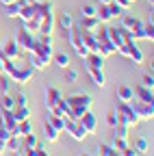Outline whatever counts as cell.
<instances>
[{
    "label": "cell",
    "instance_id": "cell-15",
    "mask_svg": "<svg viewBox=\"0 0 154 156\" xmlns=\"http://www.w3.org/2000/svg\"><path fill=\"white\" fill-rule=\"evenodd\" d=\"M81 126L87 130V134H93L95 130H98V119H95V115L91 113V111H87L85 115H81Z\"/></svg>",
    "mask_w": 154,
    "mask_h": 156
},
{
    "label": "cell",
    "instance_id": "cell-33",
    "mask_svg": "<svg viewBox=\"0 0 154 156\" xmlns=\"http://www.w3.org/2000/svg\"><path fill=\"white\" fill-rule=\"evenodd\" d=\"M132 147H134V152H137V154H148V152H150V143L143 139V136H139V139L134 141Z\"/></svg>",
    "mask_w": 154,
    "mask_h": 156
},
{
    "label": "cell",
    "instance_id": "cell-36",
    "mask_svg": "<svg viewBox=\"0 0 154 156\" xmlns=\"http://www.w3.org/2000/svg\"><path fill=\"white\" fill-rule=\"evenodd\" d=\"M106 7H109V11H111L113 20H115V17H122V15H124V9H122V7H120L117 2H115V0H113L111 5H106Z\"/></svg>",
    "mask_w": 154,
    "mask_h": 156
},
{
    "label": "cell",
    "instance_id": "cell-50",
    "mask_svg": "<svg viewBox=\"0 0 154 156\" xmlns=\"http://www.w3.org/2000/svg\"><path fill=\"white\" fill-rule=\"evenodd\" d=\"M7 139H9V132H7L2 126H0V141H7Z\"/></svg>",
    "mask_w": 154,
    "mask_h": 156
},
{
    "label": "cell",
    "instance_id": "cell-9",
    "mask_svg": "<svg viewBox=\"0 0 154 156\" xmlns=\"http://www.w3.org/2000/svg\"><path fill=\"white\" fill-rule=\"evenodd\" d=\"M0 50H2L5 58H11V61H17V58H22V52H24L20 46H17L15 39H9V41L0 44Z\"/></svg>",
    "mask_w": 154,
    "mask_h": 156
},
{
    "label": "cell",
    "instance_id": "cell-27",
    "mask_svg": "<svg viewBox=\"0 0 154 156\" xmlns=\"http://www.w3.org/2000/svg\"><path fill=\"white\" fill-rule=\"evenodd\" d=\"M52 61L59 65L61 69H67V67H70V54H65V52H56V54H52Z\"/></svg>",
    "mask_w": 154,
    "mask_h": 156
},
{
    "label": "cell",
    "instance_id": "cell-53",
    "mask_svg": "<svg viewBox=\"0 0 154 156\" xmlns=\"http://www.w3.org/2000/svg\"><path fill=\"white\" fill-rule=\"evenodd\" d=\"M24 2H28V5H37L39 0H24Z\"/></svg>",
    "mask_w": 154,
    "mask_h": 156
},
{
    "label": "cell",
    "instance_id": "cell-7",
    "mask_svg": "<svg viewBox=\"0 0 154 156\" xmlns=\"http://www.w3.org/2000/svg\"><path fill=\"white\" fill-rule=\"evenodd\" d=\"M15 41H17V46H20L24 52H33L35 46H37V35H33L30 30H26L22 26L20 33H17V37H15Z\"/></svg>",
    "mask_w": 154,
    "mask_h": 156
},
{
    "label": "cell",
    "instance_id": "cell-48",
    "mask_svg": "<svg viewBox=\"0 0 154 156\" xmlns=\"http://www.w3.org/2000/svg\"><path fill=\"white\" fill-rule=\"evenodd\" d=\"M120 154H122V156H139V154H137V152H134V147H130V145H128V147H126V150H122V152H120Z\"/></svg>",
    "mask_w": 154,
    "mask_h": 156
},
{
    "label": "cell",
    "instance_id": "cell-52",
    "mask_svg": "<svg viewBox=\"0 0 154 156\" xmlns=\"http://www.w3.org/2000/svg\"><path fill=\"white\" fill-rule=\"evenodd\" d=\"M113 0H98V5H111Z\"/></svg>",
    "mask_w": 154,
    "mask_h": 156
},
{
    "label": "cell",
    "instance_id": "cell-24",
    "mask_svg": "<svg viewBox=\"0 0 154 156\" xmlns=\"http://www.w3.org/2000/svg\"><path fill=\"white\" fill-rule=\"evenodd\" d=\"M87 72H89V76H91V83L95 85V87H104L106 85V80H104V72L102 69H93V67H87Z\"/></svg>",
    "mask_w": 154,
    "mask_h": 156
},
{
    "label": "cell",
    "instance_id": "cell-42",
    "mask_svg": "<svg viewBox=\"0 0 154 156\" xmlns=\"http://www.w3.org/2000/svg\"><path fill=\"white\" fill-rule=\"evenodd\" d=\"M81 15H83V17H95V7H93V5H85V7L81 9Z\"/></svg>",
    "mask_w": 154,
    "mask_h": 156
},
{
    "label": "cell",
    "instance_id": "cell-12",
    "mask_svg": "<svg viewBox=\"0 0 154 156\" xmlns=\"http://www.w3.org/2000/svg\"><path fill=\"white\" fill-rule=\"evenodd\" d=\"M0 126L9 132V136H17V122L13 119L11 111H5V108L0 111Z\"/></svg>",
    "mask_w": 154,
    "mask_h": 156
},
{
    "label": "cell",
    "instance_id": "cell-2",
    "mask_svg": "<svg viewBox=\"0 0 154 156\" xmlns=\"http://www.w3.org/2000/svg\"><path fill=\"white\" fill-rule=\"evenodd\" d=\"M65 102L70 106V119L76 122V119H81V115L91 111L93 98L87 95V93H72V95H65Z\"/></svg>",
    "mask_w": 154,
    "mask_h": 156
},
{
    "label": "cell",
    "instance_id": "cell-31",
    "mask_svg": "<svg viewBox=\"0 0 154 156\" xmlns=\"http://www.w3.org/2000/svg\"><path fill=\"white\" fill-rule=\"evenodd\" d=\"M24 2V0H15V2H11V5H5V13H7V17H17V13H20V5Z\"/></svg>",
    "mask_w": 154,
    "mask_h": 156
},
{
    "label": "cell",
    "instance_id": "cell-25",
    "mask_svg": "<svg viewBox=\"0 0 154 156\" xmlns=\"http://www.w3.org/2000/svg\"><path fill=\"white\" fill-rule=\"evenodd\" d=\"M95 17L100 20V24H109L113 20V15H111V11H109L106 5H98V7H95Z\"/></svg>",
    "mask_w": 154,
    "mask_h": 156
},
{
    "label": "cell",
    "instance_id": "cell-21",
    "mask_svg": "<svg viewBox=\"0 0 154 156\" xmlns=\"http://www.w3.org/2000/svg\"><path fill=\"white\" fill-rule=\"evenodd\" d=\"M117 98H120V102L130 104V102L134 100V89H132V87H128V85H122V87L117 89Z\"/></svg>",
    "mask_w": 154,
    "mask_h": 156
},
{
    "label": "cell",
    "instance_id": "cell-20",
    "mask_svg": "<svg viewBox=\"0 0 154 156\" xmlns=\"http://www.w3.org/2000/svg\"><path fill=\"white\" fill-rule=\"evenodd\" d=\"M59 136H61L59 130L52 128L48 122H44V139H46V143H56V141H59Z\"/></svg>",
    "mask_w": 154,
    "mask_h": 156
},
{
    "label": "cell",
    "instance_id": "cell-4",
    "mask_svg": "<svg viewBox=\"0 0 154 156\" xmlns=\"http://www.w3.org/2000/svg\"><path fill=\"white\" fill-rule=\"evenodd\" d=\"M67 41H70V46L74 48V52L78 54L81 58H85L87 54H89V50L85 48V44H83V28L81 26H72L70 28V33H67Z\"/></svg>",
    "mask_w": 154,
    "mask_h": 156
},
{
    "label": "cell",
    "instance_id": "cell-38",
    "mask_svg": "<svg viewBox=\"0 0 154 156\" xmlns=\"http://www.w3.org/2000/svg\"><path fill=\"white\" fill-rule=\"evenodd\" d=\"M143 30H145V39L152 41V39H154V24H152V20H150V22H143Z\"/></svg>",
    "mask_w": 154,
    "mask_h": 156
},
{
    "label": "cell",
    "instance_id": "cell-19",
    "mask_svg": "<svg viewBox=\"0 0 154 156\" xmlns=\"http://www.w3.org/2000/svg\"><path fill=\"white\" fill-rule=\"evenodd\" d=\"M122 26L126 28V30H137V28H141L143 26V22H141V20L139 17H134V15H124L122 17Z\"/></svg>",
    "mask_w": 154,
    "mask_h": 156
},
{
    "label": "cell",
    "instance_id": "cell-34",
    "mask_svg": "<svg viewBox=\"0 0 154 156\" xmlns=\"http://www.w3.org/2000/svg\"><path fill=\"white\" fill-rule=\"evenodd\" d=\"M111 145L117 150V152H122V150H126V147H128V139H122V136H115V134H113Z\"/></svg>",
    "mask_w": 154,
    "mask_h": 156
},
{
    "label": "cell",
    "instance_id": "cell-16",
    "mask_svg": "<svg viewBox=\"0 0 154 156\" xmlns=\"http://www.w3.org/2000/svg\"><path fill=\"white\" fill-rule=\"evenodd\" d=\"M134 100H141V102H148V104H154V91L139 85V87H134Z\"/></svg>",
    "mask_w": 154,
    "mask_h": 156
},
{
    "label": "cell",
    "instance_id": "cell-28",
    "mask_svg": "<svg viewBox=\"0 0 154 156\" xmlns=\"http://www.w3.org/2000/svg\"><path fill=\"white\" fill-rule=\"evenodd\" d=\"M95 156H122L117 150H115L111 143H100V147H98V154Z\"/></svg>",
    "mask_w": 154,
    "mask_h": 156
},
{
    "label": "cell",
    "instance_id": "cell-29",
    "mask_svg": "<svg viewBox=\"0 0 154 156\" xmlns=\"http://www.w3.org/2000/svg\"><path fill=\"white\" fill-rule=\"evenodd\" d=\"M46 122H48L52 128H56L59 132H63V117L54 115V113H48V115H46Z\"/></svg>",
    "mask_w": 154,
    "mask_h": 156
},
{
    "label": "cell",
    "instance_id": "cell-17",
    "mask_svg": "<svg viewBox=\"0 0 154 156\" xmlns=\"http://www.w3.org/2000/svg\"><path fill=\"white\" fill-rule=\"evenodd\" d=\"M83 61H85V69L87 67H93V69H102L104 67V56L102 54H87Z\"/></svg>",
    "mask_w": 154,
    "mask_h": 156
},
{
    "label": "cell",
    "instance_id": "cell-8",
    "mask_svg": "<svg viewBox=\"0 0 154 156\" xmlns=\"http://www.w3.org/2000/svg\"><path fill=\"white\" fill-rule=\"evenodd\" d=\"M106 33H109V39H111V44L115 48H120L124 41H128L130 37V30H126L124 26H106Z\"/></svg>",
    "mask_w": 154,
    "mask_h": 156
},
{
    "label": "cell",
    "instance_id": "cell-11",
    "mask_svg": "<svg viewBox=\"0 0 154 156\" xmlns=\"http://www.w3.org/2000/svg\"><path fill=\"white\" fill-rule=\"evenodd\" d=\"M61 98H63V93L56 89V87H48L44 91V106H46V111H52L56 104L61 102Z\"/></svg>",
    "mask_w": 154,
    "mask_h": 156
},
{
    "label": "cell",
    "instance_id": "cell-22",
    "mask_svg": "<svg viewBox=\"0 0 154 156\" xmlns=\"http://www.w3.org/2000/svg\"><path fill=\"white\" fill-rule=\"evenodd\" d=\"M26 61H28V65H30L35 72H41V69L48 67V63L44 61V58H41V56H37V54H33V52H28V58H26Z\"/></svg>",
    "mask_w": 154,
    "mask_h": 156
},
{
    "label": "cell",
    "instance_id": "cell-5",
    "mask_svg": "<svg viewBox=\"0 0 154 156\" xmlns=\"http://www.w3.org/2000/svg\"><path fill=\"white\" fill-rule=\"evenodd\" d=\"M117 54H124L126 58H130L134 65L143 63V52L139 50V46H137V41H134V39H128V41H124V44L117 48Z\"/></svg>",
    "mask_w": 154,
    "mask_h": 156
},
{
    "label": "cell",
    "instance_id": "cell-1",
    "mask_svg": "<svg viewBox=\"0 0 154 156\" xmlns=\"http://www.w3.org/2000/svg\"><path fill=\"white\" fill-rule=\"evenodd\" d=\"M2 74L9 76V80L17 83V85H28L33 80V74L35 69L28 65V61H11V58H2Z\"/></svg>",
    "mask_w": 154,
    "mask_h": 156
},
{
    "label": "cell",
    "instance_id": "cell-49",
    "mask_svg": "<svg viewBox=\"0 0 154 156\" xmlns=\"http://www.w3.org/2000/svg\"><path fill=\"white\" fill-rule=\"evenodd\" d=\"M115 2H117V5H120L124 11H128V9L132 7V2H130V0H115Z\"/></svg>",
    "mask_w": 154,
    "mask_h": 156
},
{
    "label": "cell",
    "instance_id": "cell-18",
    "mask_svg": "<svg viewBox=\"0 0 154 156\" xmlns=\"http://www.w3.org/2000/svg\"><path fill=\"white\" fill-rule=\"evenodd\" d=\"M37 13V5H28V2H22L20 5V13H17V17H22V22H28V20H33Z\"/></svg>",
    "mask_w": 154,
    "mask_h": 156
},
{
    "label": "cell",
    "instance_id": "cell-13",
    "mask_svg": "<svg viewBox=\"0 0 154 156\" xmlns=\"http://www.w3.org/2000/svg\"><path fill=\"white\" fill-rule=\"evenodd\" d=\"M54 26H59L61 28V37H65L67 39V33H70V28L74 26V20H72V15L70 13H61L59 17H54Z\"/></svg>",
    "mask_w": 154,
    "mask_h": 156
},
{
    "label": "cell",
    "instance_id": "cell-41",
    "mask_svg": "<svg viewBox=\"0 0 154 156\" xmlns=\"http://www.w3.org/2000/svg\"><path fill=\"white\" fill-rule=\"evenodd\" d=\"M9 85H11L9 76H7V74H0V91H2V93H9Z\"/></svg>",
    "mask_w": 154,
    "mask_h": 156
},
{
    "label": "cell",
    "instance_id": "cell-43",
    "mask_svg": "<svg viewBox=\"0 0 154 156\" xmlns=\"http://www.w3.org/2000/svg\"><path fill=\"white\" fill-rule=\"evenodd\" d=\"M13 102H15V106H28V98H26L24 93H17V95L13 98Z\"/></svg>",
    "mask_w": 154,
    "mask_h": 156
},
{
    "label": "cell",
    "instance_id": "cell-51",
    "mask_svg": "<svg viewBox=\"0 0 154 156\" xmlns=\"http://www.w3.org/2000/svg\"><path fill=\"white\" fill-rule=\"evenodd\" d=\"M7 141H0V156H2V154H7V145H5Z\"/></svg>",
    "mask_w": 154,
    "mask_h": 156
},
{
    "label": "cell",
    "instance_id": "cell-54",
    "mask_svg": "<svg viewBox=\"0 0 154 156\" xmlns=\"http://www.w3.org/2000/svg\"><path fill=\"white\" fill-rule=\"evenodd\" d=\"M2 5H11V2H15V0H0Z\"/></svg>",
    "mask_w": 154,
    "mask_h": 156
},
{
    "label": "cell",
    "instance_id": "cell-44",
    "mask_svg": "<svg viewBox=\"0 0 154 156\" xmlns=\"http://www.w3.org/2000/svg\"><path fill=\"white\" fill-rule=\"evenodd\" d=\"M13 156H35V147H20L17 152H13Z\"/></svg>",
    "mask_w": 154,
    "mask_h": 156
},
{
    "label": "cell",
    "instance_id": "cell-45",
    "mask_svg": "<svg viewBox=\"0 0 154 156\" xmlns=\"http://www.w3.org/2000/svg\"><path fill=\"white\" fill-rule=\"evenodd\" d=\"M35 156H50V152L46 150V145H44V143L37 141V145H35Z\"/></svg>",
    "mask_w": 154,
    "mask_h": 156
},
{
    "label": "cell",
    "instance_id": "cell-14",
    "mask_svg": "<svg viewBox=\"0 0 154 156\" xmlns=\"http://www.w3.org/2000/svg\"><path fill=\"white\" fill-rule=\"evenodd\" d=\"M83 44L89 50V54H100V41H98V37H95V33L83 30Z\"/></svg>",
    "mask_w": 154,
    "mask_h": 156
},
{
    "label": "cell",
    "instance_id": "cell-10",
    "mask_svg": "<svg viewBox=\"0 0 154 156\" xmlns=\"http://www.w3.org/2000/svg\"><path fill=\"white\" fill-rule=\"evenodd\" d=\"M130 104H132L134 113H137L139 122H143V119H152V117H154V104H148V102H141V100H132Z\"/></svg>",
    "mask_w": 154,
    "mask_h": 156
},
{
    "label": "cell",
    "instance_id": "cell-30",
    "mask_svg": "<svg viewBox=\"0 0 154 156\" xmlns=\"http://www.w3.org/2000/svg\"><path fill=\"white\" fill-rule=\"evenodd\" d=\"M7 152H17V150H20L22 147V136H9V139H7Z\"/></svg>",
    "mask_w": 154,
    "mask_h": 156
},
{
    "label": "cell",
    "instance_id": "cell-40",
    "mask_svg": "<svg viewBox=\"0 0 154 156\" xmlns=\"http://www.w3.org/2000/svg\"><path fill=\"white\" fill-rule=\"evenodd\" d=\"M141 85H143V87H148V89H154V76H152V72L143 74V78H141Z\"/></svg>",
    "mask_w": 154,
    "mask_h": 156
},
{
    "label": "cell",
    "instance_id": "cell-55",
    "mask_svg": "<svg viewBox=\"0 0 154 156\" xmlns=\"http://www.w3.org/2000/svg\"><path fill=\"white\" fill-rule=\"evenodd\" d=\"M0 74H2V61H0Z\"/></svg>",
    "mask_w": 154,
    "mask_h": 156
},
{
    "label": "cell",
    "instance_id": "cell-3",
    "mask_svg": "<svg viewBox=\"0 0 154 156\" xmlns=\"http://www.w3.org/2000/svg\"><path fill=\"white\" fill-rule=\"evenodd\" d=\"M115 115H117V124H124L128 128H134L139 124V117L134 113L132 104H126V102H120L117 108H115Z\"/></svg>",
    "mask_w": 154,
    "mask_h": 156
},
{
    "label": "cell",
    "instance_id": "cell-23",
    "mask_svg": "<svg viewBox=\"0 0 154 156\" xmlns=\"http://www.w3.org/2000/svg\"><path fill=\"white\" fill-rule=\"evenodd\" d=\"M11 115H13V119H15V122L30 119V106H13Z\"/></svg>",
    "mask_w": 154,
    "mask_h": 156
},
{
    "label": "cell",
    "instance_id": "cell-56",
    "mask_svg": "<svg viewBox=\"0 0 154 156\" xmlns=\"http://www.w3.org/2000/svg\"><path fill=\"white\" fill-rule=\"evenodd\" d=\"M83 156H91V154H83Z\"/></svg>",
    "mask_w": 154,
    "mask_h": 156
},
{
    "label": "cell",
    "instance_id": "cell-26",
    "mask_svg": "<svg viewBox=\"0 0 154 156\" xmlns=\"http://www.w3.org/2000/svg\"><path fill=\"white\" fill-rule=\"evenodd\" d=\"M100 26V20L98 17H83V22H81V28L87 30V33H95Z\"/></svg>",
    "mask_w": 154,
    "mask_h": 156
},
{
    "label": "cell",
    "instance_id": "cell-46",
    "mask_svg": "<svg viewBox=\"0 0 154 156\" xmlns=\"http://www.w3.org/2000/svg\"><path fill=\"white\" fill-rule=\"evenodd\" d=\"M65 80H67V83H76V80H78V72L67 67V72H65Z\"/></svg>",
    "mask_w": 154,
    "mask_h": 156
},
{
    "label": "cell",
    "instance_id": "cell-32",
    "mask_svg": "<svg viewBox=\"0 0 154 156\" xmlns=\"http://www.w3.org/2000/svg\"><path fill=\"white\" fill-rule=\"evenodd\" d=\"M33 132V126H30V119H24V122H17V136H26Z\"/></svg>",
    "mask_w": 154,
    "mask_h": 156
},
{
    "label": "cell",
    "instance_id": "cell-47",
    "mask_svg": "<svg viewBox=\"0 0 154 156\" xmlns=\"http://www.w3.org/2000/svg\"><path fill=\"white\" fill-rule=\"evenodd\" d=\"M106 124H109L111 128H115V126H117V115H115V111H111V113L106 115Z\"/></svg>",
    "mask_w": 154,
    "mask_h": 156
},
{
    "label": "cell",
    "instance_id": "cell-39",
    "mask_svg": "<svg viewBox=\"0 0 154 156\" xmlns=\"http://www.w3.org/2000/svg\"><path fill=\"white\" fill-rule=\"evenodd\" d=\"M128 126H124V124H117L115 126V136H122V139H128Z\"/></svg>",
    "mask_w": 154,
    "mask_h": 156
},
{
    "label": "cell",
    "instance_id": "cell-35",
    "mask_svg": "<svg viewBox=\"0 0 154 156\" xmlns=\"http://www.w3.org/2000/svg\"><path fill=\"white\" fill-rule=\"evenodd\" d=\"M15 102H13V98L9 93H2V100H0V108H5V111H13Z\"/></svg>",
    "mask_w": 154,
    "mask_h": 156
},
{
    "label": "cell",
    "instance_id": "cell-6",
    "mask_svg": "<svg viewBox=\"0 0 154 156\" xmlns=\"http://www.w3.org/2000/svg\"><path fill=\"white\" fill-rule=\"evenodd\" d=\"M63 130L70 132V136H72L74 141H81V143H83V141L87 139V130L81 126L78 119H76V122H74V119H63Z\"/></svg>",
    "mask_w": 154,
    "mask_h": 156
},
{
    "label": "cell",
    "instance_id": "cell-37",
    "mask_svg": "<svg viewBox=\"0 0 154 156\" xmlns=\"http://www.w3.org/2000/svg\"><path fill=\"white\" fill-rule=\"evenodd\" d=\"M37 145V136L30 132V134H26V136H22V147H35Z\"/></svg>",
    "mask_w": 154,
    "mask_h": 156
}]
</instances>
